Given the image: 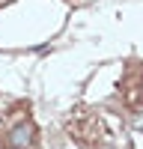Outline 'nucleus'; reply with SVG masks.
Segmentation results:
<instances>
[{
  "mask_svg": "<svg viewBox=\"0 0 143 149\" xmlns=\"http://www.w3.org/2000/svg\"><path fill=\"white\" fill-rule=\"evenodd\" d=\"M0 128H3V116H0Z\"/></svg>",
  "mask_w": 143,
  "mask_h": 149,
  "instance_id": "7ed1b4c3",
  "label": "nucleus"
},
{
  "mask_svg": "<svg viewBox=\"0 0 143 149\" xmlns=\"http://www.w3.org/2000/svg\"><path fill=\"white\" fill-rule=\"evenodd\" d=\"M6 140H9V146L12 149H33L36 146V128H33V122H15V125L9 128V134H6Z\"/></svg>",
  "mask_w": 143,
  "mask_h": 149,
  "instance_id": "f257e3e1",
  "label": "nucleus"
},
{
  "mask_svg": "<svg viewBox=\"0 0 143 149\" xmlns=\"http://www.w3.org/2000/svg\"><path fill=\"white\" fill-rule=\"evenodd\" d=\"M134 128H140V131H143V113H140V110L134 113Z\"/></svg>",
  "mask_w": 143,
  "mask_h": 149,
  "instance_id": "f03ea898",
  "label": "nucleus"
}]
</instances>
